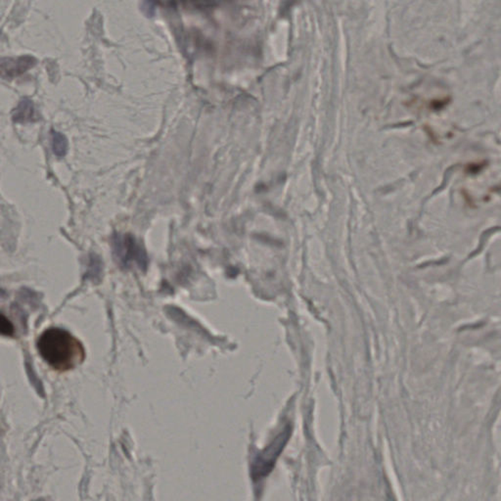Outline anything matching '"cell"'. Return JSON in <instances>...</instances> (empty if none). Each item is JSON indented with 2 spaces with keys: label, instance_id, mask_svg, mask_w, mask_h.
<instances>
[{
  "label": "cell",
  "instance_id": "277c9868",
  "mask_svg": "<svg viewBox=\"0 0 501 501\" xmlns=\"http://www.w3.org/2000/svg\"><path fill=\"white\" fill-rule=\"evenodd\" d=\"M38 60L31 55H23L19 57H5L0 59V78L4 80H12L22 76L34 68Z\"/></svg>",
  "mask_w": 501,
  "mask_h": 501
},
{
  "label": "cell",
  "instance_id": "6da1fadb",
  "mask_svg": "<svg viewBox=\"0 0 501 501\" xmlns=\"http://www.w3.org/2000/svg\"><path fill=\"white\" fill-rule=\"evenodd\" d=\"M39 353L54 370H72L86 358V350L76 337L62 328L46 329L36 342Z\"/></svg>",
  "mask_w": 501,
  "mask_h": 501
},
{
  "label": "cell",
  "instance_id": "7a4b0ae2",
  "mask_svg": "<svg viewBox=\"0 0 501 501\" xmlns=\"http://www.w3.org/2000/svg\"><path fill=\"white\" fill-rule=\"evenodd\" d=\"M290 430H284L278 436L274 437L270 445L258 453L257 457L253 463L250 473L254 481L265 478L268 474L273 471L274 464L276 462L278 456L280 455L284 445H286L287 440L289 439Z\"/></svg>",
  "mask_w": 501,
  "mask_h": 501
},
{
  "label": "cell",
  "instance_id": "5b68a950",
  "mask_svg": "<svg viewBox=\"0 0 501 501\" xmlns=\"http://www.w3.org/2000/svg\"><path fill=\"white\" fill-rule=\"evenodd\" d=\"M12 120L14 123H25L36 121V110L33 101L29 98L21 100L18 106L12 113Z\"/></svg>",
  "mask_w": 501,
  "mask_h": 501
},
{
  "label": "cell",
  "instance_id": "ba28073f",
  "mask_svg": "<svg viewBox=\"0 0 501 501\" xmlns=\"http://www.w3.org/2000/svg\"><path fill=\"white\" fill-rule=\"evenodd\" d=\"M33 501H49V500H46V498L41 497V498H38V500H34Z\"/></svg>",
  "mask_w": 501,
  "mask_h": 501
},
{
  "label": "cell",
  "instance_id": "3957f363",
  "mask_svg": "<svg viewBox=\"0 0 501 501\" xmlns=\"http://www.w3.org/2000/svg\"><path fill=\"white\" fill-rule=\"evenodd\" d=\"M115 254L123 266L136 265H144L146 263V255L143 250L131 237H122L116 239Z\"/></svg>",
  "mask_w": 501,
  "mask_h": 501
},
{
  "label": "cell",
  "instance_id": "52a82bcc",
  "mask_svg": "<svg viewBox=\"0 0 501 501\" xmlns=\"http://www.w3.org/2000/svg\"><path fill=\"white\" fill-rule=\"evenodd\" d=\"M14 334V325L4 313H0V335L5 337H13Z\"/></svg>",
  "mask_w": 501,
  "mask_h": 501
},
{
  "label": "cell",
  "instance_id": "8992f818",
  "mask_svg": "<svg viewBox=\"0 0 501 501\" xmlns=\"http://www.w3.org/2000/svg\"><path fill=\"white\" fill-rule=\"evenodd\" d=\"M52 150L58 158H63L68 152V139L64 134L59 131H51Z\"/></svg>",
  "mask_w": 501,
  "mask_h": 501
}]
</instances>
